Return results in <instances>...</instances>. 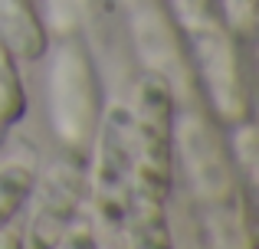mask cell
<instances>
[{
	"label": "cell",
	"mask_w": 259,
	"mask_h": 249,
	"mask_svg": "<svg viewBox=\"0 0 259 249\" xmlns=\"http://www.w3.org/2000/svg\"><path fill=\"white\" fill-rule=\"evenodd\" d=\"M121 230L132 239V249H174L171 226H167V213H164V197H154V193L138 190V187L128 200Z\"/></svg>",
	"instance_id": "6"
},
{
	"label": "cell",
	"mask_w": 259,
	"mask_h": 249,
	"mask_svg": "<svg viewBox=\"0 0 259 249\" xmlns=\"http://www.w3.org/2000/svg\"><path fill=\"white\" fill-rule=\"evenodd\" d=\"M36 193V187H33ZM79 200H82V174L76 171L72 161H63L50 171L36 193V213H33V249H56L59 239L76 223Z\"/></svg>",
	"instance_id": "4"
},
{
	"label": "cell",
	"mask_w": 259,
	"mask_h": 249,
	"mask_svg": "<svg viewBox=\"0 0 259 249\" xmlns=\"http://www.w3.org/2000/svg\"><path fill=\"white\" fill-rule=\"evenodd\" d=\"M56 249H99V243H95L92 230H89L85 223H72L69 233H66L63 239H59Z\"/></svg>",
	"instance_id": "10"
},
{
	"label": "cell",
	"mask_w": 259,
	"mask_h": 249,
	"mask_svg": "<svg viewBox=\"0 0 259 249\" xmlns=\"http://www.w3.org/2000/svg\"><path fill=\"white\" fill-rule=\"evenodd\" d=\"M23 109H26V95H23V85H20V76H17V63L0 46V141L17 125Z\"/></svg>",
	"instance_id": "8"
},
{
	"label": "cell",
	"mask_w": 259,
	"mask_h": 249,
	"mask_svg": "<svg viewBox=\"0 0 259 249\" xmlns=\"http://www.w3.org/2000/svg\"><path fill=\"white\" fill-rule=\"evenodd\" d=\"M227 10H230L233 30L243 33V36H249V33H253V0H227Z\"/></svg>",
	"instance_id": "9"
},
{
	"label": "cell",
	"mask_w": 259,
	"mask_h": 249,
	"mask_svg": "<svg viewBox=\"0 0 259 249\" xmlns=\"http://www.w3.org/2000/svg\"><path fill=\"white\" fill-rule=\"evenodd\" d=\"M132 128L135 158H138V190L167 200L174 177V89L161 72L141 76Z\"/></svg>",
	"instance_id": "2"
},
{
	"label": "cell",
	"mask_w": 259,
	"mask_h": 249,
	"mask_svg": "<svg viewBox=\"0 0 259 249\" xmlns=\"http://www.w3.org/2000/svg\"><path fill=\"white\" fill-rule=\"evenodd\" d=\"M99 154H95V207L105 226L121 230L128 200L138 187L132 112L112 105L99 122Z\"/></svg>",
	"instance_id": "3"
},
{
	"label": "cell",
	"mask_w": 259,
	"mask_h": 249,
	"mask_svg": "<svg viewBox=\"0 0 259 249\" xmlns=\"http://www.w3.org/2000/svg\"><path fill=\"white\" fill-rule=\"evenodd\" d=\"M36 187V164L33 161H7L0 167V230L13 223Z\"/></svg>",
	"instance_id": "7"
},
{
	"label": "cell",
	"mask_w": 259,
	"mask_h": 249,
	"mask_svg": "<svg viewBox=\"0 0 259 249\" xmlns=\"http://www.w3.org/2000/svg\"><path fill=\"white\" fill-rule=\"evenodd\" d=\"M46 105L56 138L79 147L95 138L102 122V89L92 56L76 36H66L53 46L46 72Z\"/></svg>",
	"instance_id": "1"
},
{
	"label": "cell",
	"mask_w": 259,
	"mask_h": 249,
	"mask_svg": "<svg viewBox=\"0 0 259 249\" xmlns=\"http://www.w3.org/2000/svg\"><path fill=\"white\" fill-rule=\"evenodd\" d=\"M0 46L13 59L36 63L46 56L50 36L30 0H0Z\"/></svg>",
	"instance_id": "5"
}]
</instances>
